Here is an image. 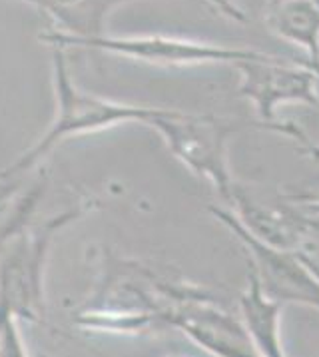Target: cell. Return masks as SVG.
I'll return each mask as SVG.
<instances>
[{"label":"cell","mask_w":319,"mask_h":357,"mask_svg":"<svg viewBox=\"0 0 319 357\" xmlns=\"http://www.w3.org/2000/svg\"><path fill=\"white\" fill-rule=\"evenodd\" d=\"M52 68H54V96H56L54 118L50 126L44 130L38 142L32 144L24 154L13 160L8 166L0 168V188L15 186L20 176L34 170V166H38V162H42L64 140L106 132L134 122L152 126L166 112L164 108L136 106V104L102 98L78 88L68 72L64 48L59 46H52Z\"/></svg>","instance_id":"1"},{"label":"cell","mask_w":319,"mask_h":357,"mask_svg":"<svg viewBox=\"0 0 319 357\" xmlns=\"http://www.w3.org/2000/svg\"><path fill=\"white\" fill-rule=\"evenodd\" d=\"M94 204L74 206L38 226H24L0 248V319H34L42 312L44 268L60 231L90 212Z\"/></svg>","instance_id":"2"},{"label":"cell","mask_w":319,"mask_h":357,"mask_svg":"<svg viewBox=\"0 0 319 357\" xmlns=\"http://www.w3.org/2000/svg\"><path fill=\"white\" fill-rule=\"evenodd\" d=\"M186 168L212 182L228 200L233 182L228 166V142L233 128L216 116H189L166 110L150 126Z\"/></svg>","instance_id":"3"},{"label":"cell","mask_w":319,"mask_h":357,"mask_svg":"<svg viewBox=\"0 0 319 357\" xmlns=\"http://www.w3.org/2000/svg\"><path fill=\"white\" fill-rule=\"evenodd\" d=\"M210 210L244 245L256 268L254 275L258 278L267 298L279 303H305L319 310V278L309 268L305 254L265 243L251 231H247L246 226L230 210H221L218 206H212Z\"/></svg>","instance_id":"4"},{"label":"cell","mask_w":319,"mask_h":357,"mask_svg":"<svg viewBox=\"0 0 319 357\" xmlns=\"http://www.w3.org/2000/svg\"><path fill=\"white\" fill-rule=\"evenodd\" d=\"M59 48H88L112 56H122L136 62H144L158 68H182V66H200V64H238L242 60L256 56L258 50L232 48L188 38H174L162 34H140V36H110L104 34L88 40H68L54 44Z\"/></svg>","instance_id":"5"},{"label":"cell","mask_w":319,"mask_h":357,"mask_svg":"<svg viewBox=\"0 0 319 357\" xmlns=\"http://www.w3.org/2000/svg\"><path fill=\"white\" fill-rule=\"evenodd\" d=\"M242 76L240 94L256 106L265 122H272L283 104H319V72L258 52L235 64Z\"/></svg>","instance_id":"6"},{"label":"cell","mask_w":319,"mask_h":357,"mask_svg":"<svg viewBox=\"0 0 319 357\" xmlns=\"http://www.w3.org/2000/svg\"><path fill=\"white\" fill-rule=\"evenodd\" d=\"M170 326L188 333L216 357H261L247 328L230 314L203 303L202 296L194 291L176 303Z\"/></svg>","instance_id":"7"},{"label":"cell","mask_w":319,"mask_h":357,"mask_svg":"<svg viewBox=\"0 0 319 357\" xmlns=\"http://www.w3.org/2000/svg\"><path fill=\"white\" fill-rule=\"evenodd\" d=\"M38 8L54 22V29L40 32L50 46L68 40H88L106 34V20L118 6L134 0H18Z\"/></svg>","instance_id":"8"},{"label":"cell","mask_w":319,"mask_h":357,"mask_svg":"<svg viewBox=\"0 0 319 357\" xmlns=\"http://www.w3.org/2000/svg\"><path fill=\"white\" fill-rule=\"evenodd\" d=\"M265 22L279 38L304 48L319 72V0H283L267 6Z\"/></svg>","instance_id":"9"},{"label":"cell","mask_w":319,"mask_h":357,"mask_svg":"<svg viewBox=\"0 0 319 357\" xmlns=\"http://www.w3.org/2000/svg\"><path fill=\"white\" fill-rule=\"evenodd\" d=\"M299 204L304 206L309 214L318 215L319 218V190L318 192H311V194H307L305 198H299Z\"/></svg>","instance_id":"10"},{"label":"cell","mask_w":319,"mask_h":357,"mask_svg":"<svg viewBox=\"0 0 319 357\" xmlns=\"http://www.w3.org/2000/svg\"><path fill=\"white\" fill-rule=\"evenodd\" d=\"M305 259H307V264H309V268L313 270V273H316V275L319 278V266H318V264H316V261H313V259H311L309 256H305Z\"/></svg>","instance_id":"11"},{"label":"cell","mask_w":319,"mask_h":357,"mask_svg":"<svg viewBox=\"0 0 319 357\" xmlns=\"http://www.w3.org/2000/svg\"><path fill=\"white\" fill-rule=\"evenodd\" d=\"M279 2H283V0H267V6H276Z\"/></svg>","instance_id":"12"}]
</instances>
